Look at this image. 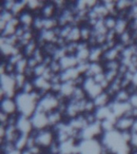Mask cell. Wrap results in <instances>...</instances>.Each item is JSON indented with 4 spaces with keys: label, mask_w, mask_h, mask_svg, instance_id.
<instances>
[{
    "label": "cell",
    "mask_w": 137,
    "mask_h": 154,
    "mask_svg": "<svg viewBox=\"0 0 137 154\" xmlns=\"http://www.w3.org/2000/svg\"><path fill=\"white\" fill-rule=\"evenodd\" d=\"M14 99L18 106V112L21 116L31 118L37 110L38 103L34 100L31 94H26L21 91L17 94Z\"/></svg>",
    "instance_id": "6da1fadb"
},
{
    "label": "cell",
    "mask_w": 137,
    "mask_h": 154,
    "mask_svg": "<svg viewBox=\"0 0 137 154\" xmlns=\"http://www.w3.org/2000/svg\"><path fill=\"white\" fill-rule=\"evenodd\" d=\"M103 144L100 140H82L78 144L79 154H102Z\"/></svg>",
    "instance_id": "7a4b0ae2"
},
{
    "label": "cell",
    "mask_w": 137,
    "mask_h": 154,
    "mask_svg": "<svg viewBox=\"0 0 137 154\" xmlns=\"http://www.w3.org/2000/svg\"><path fill=\"white\" fill-rule=\"evenodd\" d=\"M59 103L57 96L49 91L48 93L44 95L40 100V101L38 102L37 110L42 111V112L49 114L51 112L57 110Z\"/></svg>",
    "instance_id": "3957f363"
},
{
    "label": "cell",
    "mask_w": 137,
    "mask_h": 154,
    "mask_svg": "<svg viewBox=\"0 0 137 154\" xmlns=\"http://www.w3.org/2000/svg\"><path fill=\"white\" fill-rule=\"evenodd\" d=\"M15 74L7 75L2 74L0 77V90H2L6 94V97L14 98L18 94L15 82Z\"/></svg>",
    "instance_id": "277c9868"
},
{
    "label": "cell",
    "mask_w": 137,
    "mask_h": 154,
    "mask_svg": "<svg viewBox=\"0 0 137 154\" xmlns=\"http://www.w3.org/2000/svg\"><path fill=\"white\" fill-rule=\"evenodd\" d=\"M36 144L47 151L48 148L55 141V134L52 128L38 131L35 136Z\"/></svg>",
    "instance_id": "5b68a950"
},
{
    "label": "cell",
    "mask_w": 137,
    "mask_h": 154,
    "mask_svg": "<svg viewBox=\"0 0 137 154\" xmlns=\"http://www.w3.org/2000/svg\"><path fill=\"white\" fill-rule=\"evenodd\" d=\"M103 131L101 127L100 122L97 121L96 123L87 125L81 131L82 140L99 139L100 140L103 137Z\"/></svg>",
    "instance_id": "8992f818"
},
{
    "label": "cell",
    "mask_w": 137,
    "mask_h": 154,
    "mask_svg": "<svg viewBox=\"0 0 137 154\" xmlns=\"http://www.w3.org/2000/svg\"><path fill=\"white\" fill-rule=\"evenodd\" d=\"M31 124L33 125L34 129L40 131L50 127L49 120H48L47 113L42 112V111L36 110V112L31 116Z\"/></svg>",
    "instance_id": "52a82bcc"
},
{
    "label": "cell",
    "mask_w": 137,
    "mask_h": 154,
    "mask_svg": "<svg viewBox=\"0 0 137 154\" xmlns=\"http://www.w3.org/2000/svg\"><path fill=\"white\" fill-rule=\"evenodd\" d=\"M83 88L86 91L87 98L91 99V100H94L99 95H100L102 92L105 91L101 87L100 84H96V81L94 80L93 77L86 78Z\"/></svg>",
    "instance_id": "ba28073f"
},
{
    "label": "cell",
    "mask_w": 137,
    "mask_h": 154,
    "mask_svg": "<svg viewBox=\"0 0 137 154\" xmlns=\"http://www.w3.org/2000/svg\"><path fill=\"white\" fill-rule=\"evenodd\" d=\"M109 107L113 116L116 119L127 116V113L129 112V111L132 108L128 102H117L115 100L111 102Z\"/></svg>",
    "instance_id": "9c48e42d"
},
{
    "label": "cell",
    "mask_w": 137,
    "mask_h": 154,
    "mask_svg": "<svg viewBox=\"0 0 137 154\" xmlns=\"http://www.w3.org/2000/svg\"><path fill=\"white\" fill-rule=\"evenodd\" d=\"M0 111L7 113L9 116L19 113L15 99L11 97H5L0 100Z\"/></svg>",
    "instance_id": "30bf717a"
},
{
    "label": "cell",
    "mask_w": 137,
    "mask_h": 154,
    "mask_svg": "<svg viewBox=\"0 0 137 154\" xmlns=\"http://www.w3.org/2000/svg\"><path fill=\"white\" fill-rule=\"evenodd\" d=\"M16 127L21 134L27 135V136L31 134L34 130L31 119L21 115L19 116V120L17 121Z\"/></svg>",
    "instance_id": "8fae6325"
},
{
    "label": "cell",
    "mask_w": 137,
    "mask_h": 154,
    "mask_svg": "<svg viewBox=\"0 0 137 154\" xmlns=\"http://www.w3.org/2000/svg\"><path fill=\"white\" fill-rule=\"evenodd\" d=\"M58 9L54 1H45L43 8L41 10V17L43 19L56 18Z\"/></svg>",
    "instance_id": "7c38bea8"
},
{
    "label": "cell",
    "mask_w": 137,
    "mask_h": 154,
    "mask_svg": "<svg viewBox=\"0 0 137 154\" xmlns=\"http://www.w3.org/2000/svg\"><path fill=\"white\" fill-rule=\"evenodd\" d=\"M135 119L127 116H122L117 118L115 121V129L119 132H123L127 130H132V125Z\"/></svg>",
    "instance_id": "4fadbf2b"
},
{
    "label": "cell",
    "mask_w": 137,
    "mask_h": 154,
    "mask_svg": "<svg viewBox=\"0 0 137 154\" xmlns=\"http://www.w3.org/2000/svg\"><path fill=\"white\" fill-rule=\"evenodd\" d=\"M18 18H19L21 26H24L26 28H33V24L35 19V16L32 12L26 10Z\"/></svg>",
    "instance_id": "5bb4252c"
},
{
    "label": "cell",
    "mask_w": 137,
    "mask_h": 154,
    "mask_svg": "<svg viewBox=\"0 0 137 154\" xmlns=\"http://www.w3.org/2000/svg\"><path fill=\"white\" fill-rule=\"evenodd\" d=\"M60 65L62 67V71L67 69H71V68H75L77 67L78 65V60L75 57V55H67L63 56L62 59H60L59 60Z\"/></svg>",
    "instance_id": "9a60e30c"
},
{
    "label": "cell",
    "mask_w": 137,
    "mask_h": 154,
    "mask_svg": "<svg viewBox=\"0 0 137 154\" xmlns=\"http://www.w3.org/2000/svg\"><path fill=\"white\" fill-rule=\"evenodd\" d=\"M20 132H19L16 126H7V133L4 140H6V141L11 142L14 144L18 140L19 137H21Z\"/></svg>",
    "instance_id": "2e32d148"
},
{
    "label": "cell",
    "mask_w": 137,
    "mask_h": 154,
    "mask_svg": "<svg viewBox=\"0 0 137 154\" xmlns=\"http://www.w3.org/2000/svg\"><path fill=\"white\" fill-rule=\"evenodd\" d=\"M104 51L100 46H96L90 48L89 63H101L103 60Z\"/></svg>",
    "instance_id": "e0dca14e"
},
{
    "label": "cell",
    "mask_w": 137,
    "mask_h": 154,
    "mask_svg": "<svg viewBox=\"0 0 137 154\" xmlns=\"http://www.w3.org/2000/svg\"><path fill=\"white\" fill-rule=\"evenodd\" d=\"M75 88H76V86H75L74 81L64 82V83H62L61 91H60L59 93L64 96L65 98H67V100H70L72 95L74 93Z\"/></svg>",
    "instance_id": "ac0fdd59"
},
{
    "label": "cell",
    "mask_w": 137,
    "mask_h": 154,
    "mask_svg": "<svg viewBox=\"0 0 137 154\" xmlns=\"http://www.w3.org/2000/svg\"><path fill=\"white\" fill-rule=\"evenodd\" d=\"M96 104V108H100V107H105L108 106L110 103L113 100L112 97L107 92V91H103L100 95H99L97 97L93 100Z\"/></svg>",
    "instance_id": "d6986e66"
},
{
    "label": "cell",
    "mask_w": 137,
    "mask_h": 154,
    "mask_svg": "<svg viewBox=\"0 0 137 154\" xmlns=\"http://www.w3.org/2000/svg\"><path fill=\"white\" fill-rule=\"evenodd\" d=\"M95 115L98 121H102L103 120H106L108 118H110L111 116H114L111 111V108L108 106H105V107H100V108H96V112H95Z\"/></svg>",
    "instance_id": "ffe728a7"
},
{
    "label": "cell",
    "mask_w": 137,
    "mask_h": 154,
    "mask_svg": "<svg viewBox=\"0 0 137 154\" xmlns=\"http://www.w3.org/2000/svg\"><path fill=\"white\" fill-rule=\"evenodd\" d=\"M79 73L76 67L75 68H71V69H67L62 71L60 73L61 75V79H62V83L64 82H69V81H74L75 79H76L77 77L79 75Z\"/></svg>",
    "instance_id": "44dd1931"
},
{
    "label": "cell",
    "mask_w": 137,
    "mask_h": 154,
    "mask_svg": "<svg viewBox=\"0 0 137 154\" xmlns=\"http://www.w3.org/2000/svg\"><path fill=\"white\" fill-rule=\"evenodd\" d=\"M48 120L50 127H55L64 121V115L58 110H55L48 114Z\"/></svg>",
    "instance_id": "7402d4cb"
},
{
    "label": "cell",
    "mask_w": 137,
    "mask_h": 154,
    "mask_svg": "<svg viewBox=\"0 0 137 154\" xmlns=\"http://www.w3.org/2000/svg\"><path fill=\"white\" fill-rule=\"evenodd\" d=\"M26 2L23 0H15L14 5L11 10V13L14 17H18L26 10Z\"/></svg>",
    "instance_id": "603a6c76"
},
{
    "label": "cell",
    "mask_w": 137,
    "mask_h": 154,
    "mask_svg": "<svg viewBox=\"0 0 137 154\" xmlns=\"http://www.w3.org/2000/svg\"><path fill=\"white\" fill-rule=\"evenodd\" d=\"M80 35H81V41L88 42V40L93 35V27L87 23L83 24L80 26Z\"/></svg>",
    "instance_id": "cb8c5ba5"
},
{
    "label": "cell",
    "mask_w": 137,
    "mask_h": 154,
    "mask_svg": "<svg viewBox=\"0 0 137 154\" xmlns=\"http://www.w3.org/2000/svg\"><path fill=\"white\" fill-rule=\"evenodd\" d=\"M130 22L127 21L125 19H118L117 23L115 27V31L117 33L118 35H120L121 34L124 33L125 31L129 30Z\"/></svg>",
    "instance_id": "d4e9b609"
},
{
    "label": "cell",
    "mask_w": 137,
    "mask_h": 154,
    "mask_svg": "<svg viewBox=\"0 0 137 154\" xmlns=\"http://www.w3.org/2000/svg\"><path fill=\"white\" fill-rule=\"evenodd\" d=\"M67 42H74L79 43L81 41V35H80V26H73L69 35L67 38Z\"/></svg>",
    "instance_id": "484cf974"
},
{
    "label": "cell",
    "mask_w": 137,
    "mask_h": 154,
    "mask_svg": "<svg viewBox=\"0 0 137 154\" xmlns=\"http://www.w3.org/2000/svg\"><path fill=\"white\" fill-rule=\"evenodd\" d=\"M86 99H87V92L84 89V88L83 87H76L71 100L75 101H81L86 100Z\"/></svg>",
    "instance_id": "4316f807"
},
{
    "label": "cell",
    "mask_w": 137,
    "mask_h": 154,
    "mask_svg": "<svg viewBox=\"0 0 137 154\" xmlns=\"http://www.w3.org/2000/svg\"><path fill=\"white\" fill-rule=\"evenodd\" d=\"M130 96L131 95L128 93V91L126 89H121L113 97V100L117 102H128Z\"/></svg>",
    "instance_id": "83f0119b"
},
{
    "label": "cell",
    "mask_w": 137,
    "mask_h": 154,
    "mask_svg": "<svg viewBox=\"0 0 137 154\" xmlns=\"http://www.w3.org/2000/svg\"><path fill=\"white\" fill-rule=\"evenodd\" d=\"M117 18L112 16V15H108L103 19V23H104V26H106V28L108 29V31H111V30H114L116 26V23H117Z\"/></svg>",
    "instance_id": "f1b7e54d"
},
{
    "label": "cell",
    "mask_w": 137,
    "mask_h": 154,
    "mask_svg": "<svg viewBox=\"0 0 137 154\" xmlns=\"http://www.w3.org/2000/svg\"><path fill=\"white\" fill-rule=\"evenodd\" d=\"M133 1H128V0H120L116 1V9L118 11H128L131 9Z\"/></svg>",
    "instance_id": "f546056e"
},
{
    "label": "cell",
    "mask_w": 137,
    "mask_h": 154,
    "mask_svg": "<svg viewBox=\"0 0 137 154\" xmlns=\"http://www.w3.org/2000/svg\"><path fill=\"white\" fill-rule=\"evenodd\" d=\"M28 136L27 135H21V137H19L18 140L14 143V146L17 149H19L20 151H23L25 149H26Z\"/></svg>",
    "instance_id": "4dcf8cb0"
},
{
    "label": "cell",
    "mask_w": 137,
    "mask_h": 154,
    "mask_svg": "<svg viewBox=\"0 0 137 154\" xmlns=\"http://www.w3.org/2000/svg\"><path fill=\"white\" fill-rule=\"evenodd\" d=\"M16 67V73L23 74L26 68L28 67V62H27V58L23 57L19 60V62L15 64Z\"/></svg>",
    "instance_id": "1f68e13d"
},
{
    "label": "cell",
    "mask_w": 137,
    "mask_h": 154,
    "mask_svg": "<svg viewBox=\"0 0 137 154\" xmlns=\"http://www.w3.org/2000/svg\"><path fill=\"white\" fill-rule=\"evenodd\" d=\"M35 90V87L33 80L27 79L26 81V83H25L23 86V88H22L21 91L22 92H23V93L31 94Z\"/></svg>",
    "instance_id": "d6a6232c"
},
{
    "label": "cell",
    "mask_w": 137,
    "mask_h": 154,
    "mask_svg": "<svg viewBox=\"0 0 137 154\" xmlns=\"http://www.w3.org/2000/svg\"><path fill=\"white\" fill-rule=\"evenodd\" d=\"M96 106L93 100L87 99L85 103V108H84V113H95L96 110Z\"/></svg>",
    "instance_id": "836d02e7"
},
{
    "label": "cell",
    "mask_w": 137,
    "mask_h": 154,
    "mask_svg": "<svg viewBox=\"0 0 137 154\" xmlns=\"http://www.w3.org/2000/svg\"><path fill=\"white\" fill-rule=\"evenodd\" d=\"M48 67L50 68V71H51L54 74H60V73L62 72V67H61V65H60L59 61H58V60H53L52 62H51V63L48 66Z\"/></svg>",
    "instance_id": "e575fe53"
},
{
    "label": "cell",
    "mask_w": 137,
    "mask_h": 154,
    "mask_svg": "<svg viewBox=\"0 0 137 154\" xmlns=\"http://www.w3.org/2000/svg\"><path fill=\"white\" fill-rule=\"evenodd\" d=\"M14 16L11 13V11H0V21L4 22V23H9L11 20L14 19Z\"/></svg>",
    "instance_id": "d590c367"
},
{
    "label": "cell",
    "mask_w": 137,
    "mask_h": 154,
    "mask_svg": "<svg viewBox=\"0 0 137 154\" xmlns=\"http://www.w3.org/2000/svg\"><path fill=\"white\" fill-rule=\"evenodd\" d=\"M47 68V67L45 64L39 63L35 68H34V72H35V77L43 76L44 73H45Z\"/></svg>",
    "instance_id": "8d00e7d4"
},
{
    "label": "cell",
    "mask_w": 137,
    "mask_h": 154,
    "mask_svg": "<svg viewBox=\"0 0 137 154\" xmlns=\"http://www.w3.org/2000/svg\"><path fill=\"white\" fill-rule=\"evenodd\" d=\"M120 134H121V137H122L123 140H124L125 143H127V144H131L132 140V136H133L132 130H127V131L120 132Z\"/></svg>",
    "instance_id": "74e56055"
},
{
    "label": "cell",
    "mask_w": 137,
    "mask_h": 154,
    "mask_svg": "<svg viewBox=\"0 0 137 154\" xmlns=\"http://www.w3.org/2000/svg\"><path fill=\"white\" fill-rule=\"evenodd\" d=\"M9 118L10 116L8 114L0 111V125L7 126L8 121H9Z\"/></svg>",
    "instance_id": "f35d334b"
},
{
    "label": "cell",
    "mask_w": 137,
    "mask_h": 154,
    "mask_svg": "<svg viewBox=\"0 0 137 154\" xmlns=\"http://www.w3.org/2000/svg\"><path fill=\"white\" fill-rule=\"evenodd\" d=\"M93 79H94V80L96 81V84H101L106 79L105 72H102V73H99V74L96 75L93 77Z\"/></svg>",
    "instance_id": "ab89813d"
},
{
    "label": "cell",
    "mask_w": 137,
    "mask_h": 154,
    "mask_svg": "<svg viewBox=\"0 0 137 154\" xmlns=\"http://www.w3.org/2000/svg\"><path fill=\"white\" fill-rule=\"evenodd\" d=\"M128 103L132 108H137V93L133 94L130 96Z\"/></svg>",
    "instance_id": "60d3db41"
},
{
    "label": "cell",
    "mask_w": 137,
    "mask_h": 154,
    "mask_svg": "<svg viewBox=\"0 0 137 154\" xmlns=\"http://www.w3.org/2000/svg\"><path fill=\"white\" fill-rule=\"evenodd\" d=\"M132 132L133 133H137V119L134 120V123H133L132 128Z\"/></svg>",
    "instance_id": "b9f144b4"
},
{
    "label": "cell",
    "mask_w": 137,
    "mask_h": 154,
    "mask_svg": "<svg viewBox=\"0 0 137 154\" xmlns=\"http://www.w3.org/2000/svg\"><path fill=\"white\" fill-rule=\"evenodd\" d=\"M132 83L134 84H135L137 86V72L134 74V76H133V80H132Z\"/></svg>",
    "instance_id": "7bdbcfd3"
},
{
    "label": "cell",
    "mask_w": 137,
    "mask_h": 154,
    "mask_svg": "<svg viewBox=\"0 0 137 154\" xmlns=\"http://www.w3.org/2000/svg\"><path fill=\"white\" fill-rule=\"evenodd\" d=\"M22 154H32V152L29 149H25L22 151Z\"/></svg>",
    "instance_id": "ee69618b"
},
{
    "label": "cell",
    "mask_w": 137,
    "mask_h": 154,
    "mask_svg": "<svg viewBox=\"0 0 137 154\" xmlns=\"http://www.w3.org/2000/svg\"><path fill=\"white\" fill-rule=\"evenodd\" d=\"M42 154H48L47 152H44V153H42Z\"/></svg>",
    "instance_id": "f6af8a7d"
},
{
    "label": "cell",
    "mask_w": 137,
    "mask_h": 154,
    "mask_svg": "<svg viewBox=\"0 0 137 154\" xmlns=\"http://www.w3.org/2000/svg\"><path fill=\"white\" fill-rule=\"evenodd\" d=\"M74 154H79V153H74Z\"/></svg>",
    "instance_id": "bcb514c9"
}]
</instances>
